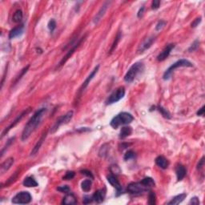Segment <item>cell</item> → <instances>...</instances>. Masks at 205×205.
Listing matches in <instances>:
<instances>
[{"label":"cell","mask_w":205,"mask_h":205,"mask_svg":"<svg viewBox=\"0 0 205 205\" xmlns=\"http://www.w3.org/2000/svg\"><path fill=\"white\" fill-rule=\"evenodd\" d=\"M46 112H47V109L46 108H40L39 109L37 112H34V114L31 116L27 124L25 125L23 131L22 132V141H26L30 135L34 131V130L36 129L37 127L39 125V124L42 121L43 118L45 116Z\"/></svg>","instance_id":"cell-1"},{"label":"cell","mask_w":205,"mask_h":205,"mask_svg":"<svg viewBox=\"0 0 205 205\" xmlns=\"http://www.w3.org/2000/svg\"><path fill=\"white\" fill-rule=\"evenodd\" d=\"M144 71V63H139V62L135 63L128 69L126 75H124V81L127 83H131L135 80L137 76L142 74Z\"/></svg>","instance_id":"cell-2"},{"label":"cell","mask_w":205,"mask_h":205,"mask_svg":"<svg viewBox=\"0 0 205 205\" xmlns=\"http://www.w3.org/2000/svg\"><path fill=\"white\" fill-rule=\"evenodd\" d=\"M134 120V117L130 113L127 112H121L116 116H115L111 121L110 125L113 128L116 129L121 125H126V124H131Z\"/></svg>","instance_id":"cell-3"},{"label":"cell","mask_w":205,"mask_h":205,"mask_svg":"<svg viewBox=\"0 0 205 205\" xmlns=\"http://www.w3.org/2000/svg\"><path fill=\"white\" fill-rule=\"evenodd\" d=\"M183 66H186V67H192L193 66V64L191 63L190 61L188 60V59H180L177 62L173 63L171 66H170L167 70L165 71V72L163 74V78L164 80H167L171 78V75H172V73L174 72V71L175 70L176 68H179V67H183Z\"/></svg>","instance_id":"cell-4"},{"label":"cell","mask_w":205,"mask_h":205,"mask_svg":"<svg viewBox=\"0 0 205 205\" xmlns=\"http://www.w3.org/2000/svg\"><path fill=\"white\" fill-rule=\"evenodd\" d=\"M73 115H74V112H73V111H69V112H66L65 115L60 116V117H59V119H57V120L55 121L54 125L51 127V132L55 133V131L59 129V127H60V126L67 124V123L72 119Z\"/></svg>","instance_id":"cell-5"},{"label":"cell","mask_w":205,"mask_h":205,"mask_svg":"<svg viewBox=\"0 0 205 205\" xmlns=\"http://www.w3.org/2000/svg\"><path fill=\"white\" fill-rule=\"evenodd\" d=\"M32 197L28 192H18L12 199V203L15 204H27L30 203Z\"/></svg>","instance_id":"cell-6"},{"label":"cell","mask_w":205,"mask_h":205,"mask_svg":"<svg viewBox=\"0 0 205 205\" xmlns=\"http://www.w3.org/2000/svg\"><path fill=\"white\" fill-rule=\"evenodd\" d=\"M125 95V89L124 87H120V88H117L113 93L111 94L110 96L107 98L106 100L107 105L113 104L115 102H117L122 99Z\"/></svg>","instance_id":"cell-7"},{"label":"cell","mask_w":205,"mask_h":205,"mask_svg":"<svg viewBox=\"0 0 205 205\" xmlns=\"http://www.w3.org/2000/svg\"><path fill=\"white\" fill-rule=\"evenodd\" d=\"M150 188L146 187L142 182H136V183H131L127 185V192L131 194H139L143 192L149 191Z\"/></svg>","instance_id":"cell-8"},{"label":"cell","mask_w":205,"mask_h":205,"mask_svg":"<svg viewBox=\"0 0 205 205\" xmlns=\"http://www.w3.org/2000/svg\"><path fill=\"white\" fill-rule=\"evenodd\" d=\"M30 108H28V109H26V110H24L23 112H22L19 115V116H17V117L15 118V120L14 121H12V123L11 124H10L9 126H8L7 127H6L5 129L3 130V131L2 132V135H1V138H2V137L4 136V135H6L7 133L9 132V131L11 129H12L14 127H15V126L17 125L18 124H19V122L21 121L22 119H23V117H24V116H26L27 114H28L29 112H30Z\"/></svg>","instance_id":"cell-9"},{"label":"cell","mask_w":205,"mask_h":205,"mask_svg":"<svg viewBox=\"0 0 205 205\" xmlns=\"http://www.w3.org/2000/svg\"><path fill=\"white\" fill-rule=\"evenodd\" d=\"M155 40H156V38L154 36H149L148 37V38L144 39L140 43V44L139 45V48L137 49L138 53H143V52H144L146 50L149 49L152 46L153 43L155 42Z\"/></svg>","instance_id":"cell-10"},{"label":"cell","mask_w":205,"mask_h":205,"mask_svg":"<svg viewBox=\"0 0 205 205\" xmlns=\"http://www.w3.org/2000/svg\"><path fill=\"white\" fill-rule=\"evenodd\" d=\"M84 39H85V36L83 37V38H81V39H80V40H78V41H77V42H76L75 43H74V45H73L72 47H71V49L69 50L68 51H67V53L66 54V55H65V56H63V59H61V61H60V62H59V66H62V65H63L65 63H66V61H67V59H68L69 58H70L71 56V55H73V53H74V52H75V50H76V48H78L79 46H80V44H81V43L83 42V41H84Z\"/></svg>","instance_id":"cell-11"},{"label":"cell","mask_w":205,"mask_h":205,"mask_svg":"<svg viewBox=\"0 0 205 205\" xmlns=\"http://www.w3.org/2000/svg\"><path fill=\"white\" fill-rule=\"evenodd\" d=\"M99 65H97L96 66H95V68H94V70L92 71L91 72V74L89 75L87 77V79L85 80V81L83 83V84H82L81 88H80V91H79V94H80V95H81L82 92L84 91V90L86 89V88H88V86L89 85L90 82L91 81V80H93V78L95 77V75L97 74V72H98V71H99Z\"/></svg>","instance_id":"cell-12"},{"label":"cell","mask_w":205,"mask_h":205,"mask_svg":"<svg viewBox=\"0 0 205 205\" xmlns=\"http://www.w3.org/2000/svg\"><path fill=\"white\" fill-rule=\"evenodd\" d=\"M175 47V43H171V44H168V45L166 46L165 48H163V51L160 52V55L157 56V60L160 61V62H162V61L165 60V59L168 57L169 55H170V53H171V51L174 49Z\"/></svg>","instance_id":"cell-13"},{"label":"cell","mask_w":205,"mask_h":205,"mask_svg":"<svg viewBox=\"0 0 205 205\" xmlns=\"http://www.w3.org/2000/svg\"><path fill=\"white\" fill-rule=\"evenodd\" d=\"M47 135H48V131H44V132L43 133L42 135H41V137H40V139H39L38 142L36 143V144L34 145V147L33 148L32 151H31V152H30V156H34V155H36V154L38 153L39 151V149H40V148H41V146L43 145V142L45 141Z\"/></svg>","instance_id":"cell-14"},{"label":"cell","mask_w":205,"mask_h":205,"mask_svg":"<svg viewBox=\"0 0 205 205\" xmlns=\"http://www.w3.org/2000/svg\"><path fill=\"white\" fill-rule=\"evenodd\" d=\"M23 31H24V25L23 24L19 25V26L16 27H14L9 32V39H12L20 36V35L23 34Z\"/></svg>","instance_id":"cell-15"},{"label":"cell","mask_w":205,"mask_h":205,"mask_svg":"<svg viewBox=\"0 0 205 205\" xmlns=\"http://www.w3.org/2000/svg\"><path fill=\"white\" fill-rule=\"evenodd\" d=\"M105 197H106V190L105 189H99L96 191L95 193L92 195L93 201L96 202L98 203H101L103 202Z\"/></svg>","instance_id":"cell-16"},{"label":"cell","mask_w":205,"mask_h":205,"mask_svg":"<svg viewBox=\"0 0 205 205\" xmlns=\"http://www.w3.org/2000/svg\"><path fill=\"white\" fill-rule=\"evenodd\" d=\"M107 181L109 182V184H110L113 188H116V190H117L118 193H120L122 190V186L120 183L119 182V180L116 179V177L114 176L113 175H107Z\"/></svg>","instance_id":"cell-17"},{"label":"cell","mask_w":205,"mask_h":205,"mask_svg":"<svg viewBox=\"0 0 205 205\" xmlns=\"http://www.w3.org/2000/svg\"><path fill=\"white\" fill-rule=\"evenodd\" d=\"M108 5H109L108 2H105V3L102 6V7L100 8V10L99 11V12L96 14V15H95V18H94V19H93V23H95V24H97V23L100 21L101 19L102 18V16L104 15L105 12H106V11H107V7H108Z\"/></svg>","instance_id":"cell-18"},{"label":"cell","mask_w":205,"mask_h":205,"mask_svg":"<svg viewBox=\"0 0 205 205\" xmlns=\"http://www.w3.org/2000/svg\"><path fill=\"white\" fill-rule=\"evenodd\" d=\"M175 174H176L177 177V180L181 181L185 177L187 174V170L186 168L184 167V166L181 165V164H179L175 167Z\"/></svg>","instance_id":"cell-19"},{"label":"cell","mask_w":205,"mask_h":205,"mask_svg":"<svg viewBox=\"0 0 205 205\" xmlns=\"http://www.w3.org/2000/svg\"><path fill=\"white\" fill-rule=\"evenodd\" d=\"M155 162H156V165H157L158 167H160V168L166 169L168 167L169 165L168 160H167L165 157H163V156H158V157H156V160H155Z\"/></svg>","instance_id":"cell-20"},{"label":"cell","mask_w":205,"mask_h":205,"mask_svg":"<svg viewBox=\"0 0 205 205\" xmlns=\"http://www.w3.org/2000/svg\"><path fill=\"white\" fill-rule=\"evenodd\" d=\"M187 197V194L186 193H181L180 195H177L175 197H173L171 199V201H169L167 203V204L170 205H175V204H179V203H182L184 200V199H186Z\"/></svg>","instance_id":"cell-21"},{"label":"cell","mask_w":205,"mask_h":205,"mask_svg":"<svg viewBox=\"0 0 205 205\" xmlns=\"http://www.w3.org/2000/svg\"><path fill=\"white\" fill-rule=\"evenodd\" d=\"M76 198L73 194L66 193V196L63 197L62 203L65 205H71V204H75L76 203Z\"/></svg>","instance_id":"cell-22"},{"label":"cell","mask_w":205,"mask_h":205,"mask_svg":"<svg viewBox=\"0 0 205 205\" xmlns=\"http://www.w3.org/2000/svg\"><path fill=\"white\" fill-rule=\"evenodd\" d=\"M23 186L27 187V188H34V187L38 186V183L32 177H27L24 179V180L23 182Z\"/></svg>","instance_id":"cell-23"},{"label":"cell","mask_w":205,"mask_h":205,"mask_svg":"<svg viewBox=\"0 0 205 205\" xmlns=\"http://www.w3.org/2000/svg\"><path fill=\"white\" fill-rule=\"evenodd\" d=\"M13 163H14V158L12 157L8 158L7 160H6L2 163V165H1V171H2V172H4V171H8V170L11 168V167Z\"/></svg>","instance_id":"cell-24"},{"label":"cell","mask_w":205,"mask_h":205,"mask_svg":"<svg viewBox=\"0 0 205 205\" xmlns=\"http://www.w3.org/2000/svg\"><path fill=\"white\" fill-rule=\"evenodd\" d=\"M132 133V128L131 127H124L120 130V139H125L126 137L129 136Z\"/></svg>","instance_id":"cell-25"},{"label":"cell","mask_w":205,"mask_h":205,"mask_svg":"<svg viewBox=\"0 0 205 205\" xmlns=\"http://www.w3.org/2000/svg\"><path fill=\"white\" fill-rule=\"evenodd\" d=\"M91 186H92V182H91V180L88 179V180H85L83 182L81 183V188L82 190L85 192H89L91 189Z\"/></svg>","instance_id":"cell-26"},{"label":"cell","mask_w":205,"mask_h":205,"mask_svg":"<svg viewBox=\"0 0 205 205\" xmlns=\"http://www.w3.org/2000/svg\"><path fill=\"white\" fill-rule=\"evenodd\" d=\"M23 11H22V10H17L14 13L13 18H12V20L15 23H20V22L23 20Z\"/></svg>","instance_id":"cell-27"},{"label":"cell","mask_w":205,"mask_h":205,"mask_svg":"<svg viewBox=\"0 0 205 205\" xmlns=\"http://www.w3.org/2000/svg\"><path fill=\"white\" fill-rule=\"evenodd\" d=\"M141 182L144 184L145 186L148 187V188H152V187H155V185H156L154 180L152 178H151V177H146V178L143 179Z\"/></svg>","instance_id":"cell-28"},{"label":"cell","mask_w":205,"mask_h":205,"mask_svg":"<svg viewBox=\"0 0 205 205\" xmlns=\"http://www.w3.org/2000/svg\"><path fill=\"white\" fill-rule=\"evenodd\" d=\"M148 203L150 205H155L156 203V196L152 191H150L148 194Z\"/></svg>","instance_id":"cell-29"},{"label":"cell","mask_w":205,"mask_h":205,"mask_svg":"<svg viewBox=\"0 0 205 205\" xmlns=\"http://www.w3.org/2000/svg\"><path fill=\"white\" fill-rule=\"evenodd\" d=\"M29 66H30V65H27V66H26V67H24V68H23V70L21 71V72H20V74H19V75H18L17 77H16L15 80V81H14L13 85H15V84H17L18 82H19V80H20L22 79V77H23V76L27 72V71H28Z\"/></svg>","instance_id":"cell-30"},{"label":"cell","mask_w":205,"mask_h":205,"mask_svg":"<svg viewBox=\"0 0 205 205\" xmlns=\"http://www.w3.org/2000/svg\"><path fill=\"white\" fill-rule=\"evenodd\" d=\"M120 39H121V33L119 32L117 34V36L116 37V39H115L114 40V43H112V48H111L110 49V53H112V52H113V51H114L115 49L116 48V47H117V44L119 43V42H120Z\"/></svg>","instance_id":"cell-31"},{"label":"cell","mask_w":205,"mask_h":205,"mask_svg":"<svg viewBox=\"0 0 205 205\" xmlns=\"http://www.w3.org/2000/svg\"><path fill=\"white\" fill-rule=\"evenodd\" d=\"M157 108H158V110H159V112H160V113H161L162 116H163V117L167 118V119H170V118H171V115H170V113H169V112H167V111L166 110V109L163 108V107L159 106L157 107Z\"/></svg>","instance_id":"cell-32"},{"label":"cell","mask_w":205,"mask_h":205,"mask_svg":"<svg viewBox=\"0 0 205 205\" xmlns=\"http://www.w3.org/2000/svg\"><path fill=\"white\" fill-rule=\"evenodd\" d=\"M75 175V172L72 171H69L65 174L64 176L63 177V180H72L73 178Z\"/></svg>","instance_id":"cell-33"},{"label":"cell","mask_w":205,"mask_h":205,"mask_svg":"<svg viewBox=\"0 0 205 205\" xmlns=\"http://www.w3.org/2000/svg\"><path fill=\"white\" fill-rule=\"evenodd\" d=\"M135 152H133L132 150H129L127 151V152H126V154L124 155V160H131V159H133V158L135 157Z\"/></svg>","instance_id":"cell-34"},{"label":"cell","mask_w":205,"mask_h":205,"mask_svg":"<svg viewBox=\"0 0 205 205\" xmlns=\"http://www.w3.org/2000/svg\"><path fill=\"white\" fill-rule=\"evenodd\" d=\"M107 144H104L103 146L101 147L100 150H99V156H100V157H104L107 155V153L108 148H107Z\"/></svg>","instance_id":"cell-35"},{"label":"cell","mask_w":205,"mask_h":205,"mask_svg":"<svg viewBox=\"0 0 205 205\" xmlns=\"http://www.w3.org/2000/svg\"><path fill=\"white\" fill-rule=\"evenodd\" d=\"M14 140H15V137H13V138H11V139H8V141H7V144H6V145H5V146L3 147V148H2V151H1V157H2V156H3L4 152L6 151V149H7L8 147L11 146V144L12 143L14 142Z\"/></svg>","instance_id":"cell-36"},{"label":"cell","mask_w":205,"mask_h":205,"mask_svg":"<svg viewBox=\"0 0 205 205\" xmlns=\"http://www.w3.org/2000/svg\"><path fill=\"white\" fill-rule=\"evenodd\" d=\"M48 29L50 30V31H51V32H53L55 29L56 28V22L55 21V19H51V20H50L48 24Z\"/></svg>","instance_id":"cell-37"},{"label":"cell","mask_w":205,"mask_h":205,"mask_svg":"<svg viewBox=\"0 0 205 205\" xmlns=\"http://www.w3.org/2000/svg\"><path fill=\"white\" fill-rule=\"evenodd\" d=\"M110 170H111V172L113 173V174H116V175H118V174H120V168L119 166L117 165H112L110 167Z\"/></svg>","instance_id":"cell-38"},{"label":"cell","mask_w":205,"mask_h":205,"mask_svg":"<svg viewBox=\"0 0 205 205\" xmlns=\"http://www.w3.org/2000/svg\"><path fill=\"white\" fill-rule=\"evenodd\" d=\"M166 23H167V22L164 21V20H160V21L158 22L157 24H156V31H159V30H162V29H163V27L166 25Z\"/></svg>","instance_id":"cell-39"},{"label":"cell","mask_w":205,"mask_h":205,"mask_svg":"<svg viewBox=\"0 0 205 205\" xmlns=\"http://www.w3.org/2000/svg\"><path fill=\"white\" fill-rule=\"evenodd\" d=\"M57 190L60 192H63V193H68L70 192V188L67 185H63V186L58 187Z\"/></svg>","instance_id":"cell-40"},{"label":"cell","mask_w":205,"mask_h":205,"mask_svg":"<svg viewBox=\"0 0 205 205\" xmlns=\"http://www.w3.org/2000/svg\"><path fill=\"white\" fill-rule=\"evenodd\" d=\"M199 41H198V40H195V41L193 42V43L191 45L190 48H188V51L192 52V51H196V50H197L198 47H199Z\"/></svg>","instance_id":"cell-41"},{"label":"cell","mask_w":205,"mask_h":205,"mask_svg":"<svg viewBox=\"0 0 205 205\" xmlns=\"http://www.w3.org/2000/svg\"><path fill=\"white\" fill-rule=\"evenodd\" d=\"M93 201V198H92V196H86L84 197V199H83V202H84V204H88V203H91V202Z\"/></svg>","instance_id":"cell-42"},{"label":"cell","mask_w":205,"mask_h":205,"mask_svg":"<svg viewBox=\"0 0 205 205\" xmlns=\"http://www.w3.org/2000/svg\"><path fill=\"white\" fill-rule=\"evenodd\" d=\"M201 19L202 18L201 17H199V18H196L195 20H194L193 22L192 23V24H191V26H192V27H196L198 26V25L199 24V23H201Z\"/></svg>","instance_id":"cell-43"},{"label":"cell","mask_w":205,"mask_h":205,"mask_svg":"<svg viewBox=\"0 0 205 205\" xmlns=\"http://www.w3.org/2000/svg\"><path fill=\"white\" fill-rule=\"evenodd\" d=\"M160 0H154V1H152V9H153V10L158 9L159 7H160Z\"/></svg>","instance_id":"cell-44"},{"label":"cell","mask_w":205,"mask_h":205,"mask_svg":"<svg viewBox=\"0 0 205 205\" xmlns=\"http://www.w3.org/2000/svg\"><path fill=\"white\" fill-rule=\"evenodd\" d=\"M189 204H192V205H199V198L195 196V197H192L191 199L190 202H189Z\"/></svg>","instance_id":"cell-45"},{"label":"cell","mask_w":205,"mask_h":205,"mask_svg":"<svg viewBox=\"0 0 205 205\" xmlns=\"http://www.w3.org/2000/svg\"><path fill=\"white\" fill-rule=\"evenodd\" d=\"M80 172H81L83 175H87V176L90 177L91 179H94V176H93V175H92V173H91L90 171H88V170H82V171H80Z\"/></svg>","instance_id":"cell-46"},{"label":"cell","mask_w":205,"mask_h":205,"mask_svg":"<svg viewBox=\"0 0 205 205\" xmlns=\"http://www.w3.org/2000/svg\"><path fill=\"white\" fill-rule=\"evenodd\" d=\"M203 165H204V157H202V159L199 161V163H198L197 164V169L199 170V169H201L202 167H203Z\"/></svg>","instance_id":"cell-47"},{"label":"cell","mask_w":205,"mask_h":205,"mask_svg":"<svg viewBox=\"0 0 205 205\" xmlns=\"http://www.w3.org/2000/svg\"><path fill=\"white\" fill-rule=\"evenodd\" d=\"M203 113H204V106L202 107L198 111L197 116H203Z\"/></svg>","instance_id":"cell-48"},{"label":"cell","mask_w":205,"mask_h":205,"mask_svg":"<svg viewBox=\"0 0 205 205\" xmlns=\"http://www.w3.org/2000/svg\"><path fill=\"white\" fill-rule=\"evenodd\" d=\"M144 7H142L139 9V12H138V15H138V18H140L141 16H142L143 13H144Z\"/></svg>","instance_id":"cell-49"}]
</instances>
